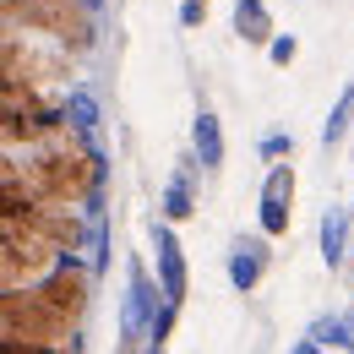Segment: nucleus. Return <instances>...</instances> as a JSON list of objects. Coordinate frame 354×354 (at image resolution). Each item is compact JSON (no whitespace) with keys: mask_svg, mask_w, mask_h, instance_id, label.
I'll use <instances>...</instances> for the list:
<instances>
[{"mask_svg":"<svg viewBox=\"0 0 354 354\" xmlns=\"http://www.w3.org/2000/svg\"><path fill=\"white\" fill-rule=\"evenodd\" d=\"M88 6H93V11H104V0H88Z\"/></svg>","mask_w":354,"mask_h":354,"instance_id":"aec40b11","label":"nucleus"},{"mask_svg":"<svg viewBox=\"0 0 354 354\" xmlns=\"http://www.w3.org/2000/svg\"><path fill=\"white\" fill-rule=\"evenodd\" d=\"M191 164H196V158H185V169H175V175H169V185H164V196H158V213H164L169 223L196 218V185H191Z\"/></svg>","mask_w":354,"mask_h":354,"instance_id":"9b49d317","label":"nucleus"},{"mask_svg":"<svg viewBox=\"0 0 354 354\" xmlns=\"http://www.w3.org/2000/svg\"><path fill=\"white\" fill-rule=\"evenodd\" d=\"M207 22V0H180V28H202Z\"/></svg>","mask_w":354,"mask_h":354,"instance_id":"6ab92c4d","label":"nucleus"},{"mask_svg":"<svg viewBox=\"0 0 354 354\" xmlns=\"http://www.w3.org/2000/svg\"><path fill=\"white\" fill-rule=\"evenodd\" d=\"M267 60H272L278 71H283V66H295V60H300V39H295V33H278V39L267 44Z\"/></svg>","mask_w":354,"mask_h":354,"instance_id":"f3484780","label":"nucleus"},{"mask_svg":"<svg viewBox=\"0 0 354 354\" xmlns=\"http://www.w3.org/2000/svg\"><path fill=\"white\" fill-rule=\"evenodd\" d=\"M164 283L142 267V257H131V289H126V306H120V327H126V338H147V327H153V316L164 310Z\"/></svg>","mask_w":354,"mask_h":354,"instance_id":"39448f33","label":"nucleus"},{"mask_svg":"<svg viewBox=\"0 0 354 354\" xmlns=\"http://www.w3.org/2000/svg\"><path fill=\"white\" fill-rule=\"evenodd\" d=\"M257 153H262V164H283V158H295V136L289 131H267L257 142Z\"/></svg>","mask_w":354,"mask_h":354,"instance_id":"dca6fc26","label":"nucleus"},{"mask_svg":"<svg viewBox=\"0 0 354 354\" xmlns=\"http://www.w3.org/2000/svg\"><path fill=\"white\" fill-rule=\"evenodd\" d=\"M267 240V234H262ZM262 240H240L234 245V257H229V283L240 289V295H251L257 283H262V272H267V245Z\"/></svg>","mask_w":354,"mask_h":354,"instance_id":"9d476101","label":"nucleus"},{"mask_svg":"<svg viewBox=\"0 0 354 354\" xmlns=\"http://www.w3.org/2000/svg\"><path fill=\"white\" fill-rule=\"evenodd\" d=\"M234 33H240V44H257V49H267L278 39V22H272L267 0H234Z\"/></svg>","mask_w":354,"mask_h":354,"instance_id":"1a4fd4ad","label":"nucleus"},{"mask_svg":"<svg viewBox=\"0 0 354 354\" xmlns=\"http://www.w3.org/2000/svg\"><path fill=\"white\" fill-rule=\"evenodd\" d=\"M306 333L316 338V344H327L333 354H354V310L349 316H316Z\"/></svg>","mask_w":354,"mask_h":354,"instance_id":"4468645a","label":"nucleus"},{"mask_svg":"<svg viewBox=\"0 0 354 354\" xmlns=\"http://www.w3.org/2000/svg\"><path fill=\"white\" fill-rule=\"evenodd\" d=\"M349 131H354V77L344 82V93L333 98V109H327V120H322V147H338Z\"/></svg>","mask_w":354,"mask_h":354,"instance_id":"ddd939ff","label":"nucleus"},{"mask_svg":"<svg viewBox=\"0 0 354 354\" xmlns=\"http://www.w3.org/2000/svg\"><path fill=\"white\" fill-rule=\"evenodd\" d=\"M349 229H354L349 207H327L322 213V262L327 267H344V257H349Z\"/></svg>","mask_w":354,"mask_h":354,"instance_id":"f8f14e48","label":"nucleus"},{"mask_svg":"<svg viewBox=\"0 0 354 354\" xmlns=\"http://www.w3.org/2000/svg\"><path fill=\"white\" fill-rule=\"evenodd\" d=\"M147 234H153V251H158V283H164V295H169L175 306H185V295H191V267H185L175 223L158 213V218L147 223Z\"/></svg>","mask_w":354,"mask_h":354,"instance_id":"0eeeda50","label":"nucleus"},{"mask_svg":"<svg viewBox=\"0 0 354 354\" xmlns=\"http://www.w3.org/2000/svg\"><path fill=\"white\" fill-rule=\"evenodd\" d=\"M60 109H66V120H77L82 131H98V120H104V109H98V93H93V88H77V82L60 93Z\"/></svg>","mask_w":354,"mask_h":354,"instance_id":"2eb2a0df","label":"nucleus"},{"mask_svg":"<svg viewBox=\"0 0 354 354\" xmlns=\"http://www.w3.org/2000/svg\"><path fill=\"white\" fill-rule=\"evenodd\" d=\"M0 354H71V349H55V344H28V338H6Z\"/></svg>","mask_w":354,"mask_h":354,"instance_id":"a211bd4d","label":"nucleus"},{"mask_svg":"<svg viewBox=\"0 0 354 354\" xmlns=\"http://www.w3.org/2000/svg\"><path fill=\"white\" fill-rule=\"evenodd\" d=\"M223 153H229L223 120L213 109H196V120H191V158H196L202 169H223Z\"/></svg>","mask_w":354,"mask_h":354,"instance_id":"6e6552de","label":"nucleus"},{"mask_svg":"<svg viewBox=\"0 0 354 354\" xmlns=\"http://www.w3.org/2000/svg\"><path fill=\"white\" fill-rule=\"evenodd\" d=\"M0 322H6V338L55 344V349L77 354V327L39 295V283H33V289H6V295H0Z\"/></svg>","mask_w":354,"mask_h":354,"instance_id":"f03ea898","label":"nucleus"},{"mask_svg":"<svg viewBox=\"0 0 354 354\" xmlns=\"http://www.w3.org/2000/svg\"><path fill=\"white\" fill-rule=\"evenodd\" d=\"M6 22L11 28H33L49 33L55 44H66L71 55H88L93 49V6L88 0H6Z\"/></svg>","mask_w":354,"mask_h":354,"instance_id":"f257e3e1","label":"nucleus"},{"mask_svg":"<svg viewBox=\"0 0 354 354\" xmlns=\"http://www.w3.org/2000/svg\"><path fill=\"white\" fill-rule=\"evenodd\" d=\"M60 262H66V251L49 234H39V229H6V251H0V283L6 289H33Z\"/></svg>","mask_w":354,"mask_h":354,"instance_id":"7ed1b4c3","label":"nucleus"},{"mask_svg":"<svg viewBox=\"0 0 354 354\" xmlns=\"http://www.w3.org/2000/svg\"><path fill=\"white\" fill-rule=\"evenodd\" d=\"M93 278H98V272L88 267V257H66V262L55 267L44 283H39V295H44V300L60 310L71 327H82V316H88V300H93Z\"/></svg>","mask_w":354,"mask_h":354,"instance_id":"20e7f679","label":"nucleus"},{"mask_svg":"<svg viewBox=\"0 0 354 354\" xmlns=\"http://www.w3.org/2000/svg\"><path fill=\"white\" fill-rule=\"evenodd\" d=\"M289 218H295V164L283 158V164H267V180H262V223L267 240H283L289 234Z\"/></svg>","mask_w":354,"mask_h":354,"instance_id":"423d86ee","label":"nucleus"}]
</instances>
